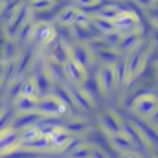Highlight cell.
<instances>
[{
    "instance_id": "cell-1",
    "label": "cell",
    "mask_w": 158,
    "mask_h": 158,
    "mask_svg": "<svg viewBox=\"0 0 158 158\" xmlns=\"http://www.w3.org/2000/svg\"><path fill=\"white\" fill-rule=\"evenodd\" d=\"M134 109H136L138 112H142V114H149V112H153V109H155V99H153V98H140V99L136 101Z\"/></svg>"
},
{
    "instance_id": "cell-2",
    "label": "cell",
    "mask_w": 158,
    "mask_h": 158,
    "mask_svg": "<svg viewBox=\"0 0 158 158\" xmlns=\"http://www.w3.org/2000/svg\"><path fill=\"white\" fill-rule=\"evenodd\" d=\"M99 83H101V86H103L105 90H110V88H112V85L116 83V81H114V74H112V68H103V70H101V74H99Z\"/></svg>"
},
{
    "instance_id": "cell-3",
    "label": "cell",
    "mask_w": 158,
    "mask_h": 158,
    "mask_svg": "<svg viewBox=\"0 0 158 158\" xmlns=\"http://www.w3.org/2000/svg\"><path fill=\"white\" fill-rule=\"evenodd\" d=\"M48 138H50V143H52V145L61 147V145H64V143L68 142V132H66V131H57V129H55Z\"/></svg>"
},
{
    "instance_id": "cell-4",
    "label": "cell",
    "mask_w": 158,
    "mask_h": 158,
    "mask_svg": "<svg viewBox=\"0 0 158 158\" xmlns=\"http://www.w3.org/2000/svg\"><path fill=\"white\" fill-rule=\"evenodd\" d=\"M37 136H39V129H37L35 125H33V127H26V129L20 132L19 142H22V143H31Z\"/></svg>"
},
{
    "instance_id": "cell-5",
    "label": "cell",
    "mask_w": 158,
    "mask_h": 158,
    "mask_svg": "<svg viewBox=\"0 0 158 158\" xmlns=\"http://www.w3.org/2000/svg\"><path fill=\"white\" fill-rule=\"evenodd\" d=\"M39 109H40V112H44V114H57L59 101H55V99H48V98H42Z\"/></svg>"
},
{
    "instance_id": "cell-6",
    "label": "cell",
    "mask_w": 158,
    "mask_h": 158,
    "mask_svg": "<svg viewBox=\"0 0 158 158\" xmlns=\"http://www.w3.org/2000/svg\"><path fill=\"white\" fill-rule=\"evenodd\" d=\"M30 145H31L33 149H46V147L50 145V138H48V136H42V134H39V136H37V138L30 143Z\"/></svg>"
},
{
    "instance_id": "cell-7",
    "label": "cell",
    "mask_w": 158,
    "mask_h": 158,
    "mask_svg": "<svg viewBox=\"0 0 158 158\" xmlns=\"http://www.w3.org/2000/svg\"><path fill=\"white\" fill-rule=\"evenodd\" d=\"M19 107H20V110H22V112H28V110L35 109V103H33V99H31V98L22 96V98H20V101H19Z\"/></svg>"
},
{
    "instance_id": "cell-8",
    "label": "cell",
    "mask_w": 158,
    "mask_h": 158,
    "mask_svg": "<svg viewBox=\"0 0 158 158\" xmlns=\"http://www.w3.org/2000/svg\"><path fill=\"white\" fill-rule=\"evenodd\" d=\"M15 140H17V134L9 131L7 134H4V136L0 138V149H4V147H9V145H13V143H15Z\"/></svg>"
},
{
    "instance_id": "cell-9",
    "label": "cell",
    "mask_w": 158,
    "mask_h": 158,
    "mask_svg": "<svg viewBox=\"0 0 158 158\" xmlns=\"http://www.w3.org/2000/svg\"><path fill=\"white\" fill-rule=\"evenodd\" d=\"M66 72H68L72 77L76 79V81H79V79L83 77V76H81V70H79V64H77V63H68V68H66Z\"/></svg>"
},
{
    "instance_id": "cell-10",
    "label": "cell",
    "mask_w": 158,
    "mask_h": 158,
    "mask_svg": "<svg viewBox=\"0 0 158 158\" xmlns=\"http://www.w3.org/2000/svg\"><path fill=\"white\" fill-rule=\"evenodd\" d=\"M125 68L127 66H123V64H116V77H114V81L118 83V85H123V79H125Z\"/></svg>"
},
{
    "instance_id": "cell-11",
    "label": "cell",
    "mask_w": 158,
    "mask_h": 158,
    "mask_svg": "<svg viewBox=\"0 0 158 158\" xmlns=\"http://www.w3.org/2000/svg\"><path fill=\"white\" fill-rule=\"evenodd\" d=\"M114 143L118 145V147H123V149H129L131 147V140L127 138V136H114Z\"/></svg>"
},
{
    "instance_id": "cell-12",
    "label": "cell",
    "mask_w": 158,
    "mask_h": 158,
    "mask_svg": "<svg viewBox=\"0 0 158 158\" xmlns=\"http://www.w3.org/2000/svg\"><path fill=\"white\" fill-rule=\"evenodd\" d=\"M74 99H76V103H77V105H81L83 109H90V101H88V99H85V96H83V94L74 92Z\"/></svg>"
},
{
    "instance_id": "cell-13",
    "label": "cell",
    "mask_w": 158,
    "mask_h": 158,
    "mask_svg": "<svg viewBox=\"0 0 158 158\" xmlns=\"http://www.w3.org/2000/svg\"><path fill=\"white\" fill-rule=\"evenodd\" d=\"M88 155H90V151H88L86 147H81V149L77 147V149L72 151V158H86Z\"/></svg>"
},
{
    "instance_id": "cell-14",
    "label": "cell",
    "mask_w": 158,
    "mask_h": 158,
    "mask_svg": "<svg viewBox=\"0 0 158 158\" xmlns=\"http://www.w3.org/2000/svg\"><path fill=\"white\" fill-rule=\"evenodd\" d=\"M103 123H105V127H107V129H110L112 132H118V125L114 123V119H112V118H103Z\"/></svg>"
},
{
    "instance_id": "cell-15",
    "label": "cell",
    "mask_w": 158,
    "mask_h": 158,
    "mask_svg": "<svg viewBox=\"0 0 158 158\" xmlns=\"http://www.w3.org/2000/svg\"><path fill=\"white\" fill-rule=\"evenodd\" d=\"M35 90H37V86H35V83H30V85H26V86H24V96H28V98H31V96L35 94Z\"/></svg>"
},
{
    "instance_id": "cell-16",
    "label": "cell",
    "mask_w": 158,
    "mask_h": 158,
    "mask_svg": "<svg viewBox=\"0 0 158 158\" xmlns=\"http://www.w3.org/2000/svg\"><path fill=\"white\" fill-rule=\"evenodd\" d=\"M153 121H155V123H158V110H156V114H155V118H153Z\"/></svg>"
},
{
    "instance_id": "cell-17",
    "label": "cell",
    "mask_w": 158,
    "mask_h": 158,
    "mask_svg": "<svg viewBox=\"0 0 158 158\" xmlns=\"http://www.w3.org/2000/svg\"><path fill=\"white\" fill-rule=\"evenodd\" d=\"M125 158H134L132 155H125Z\"/></svg>"
}]
</instances>
